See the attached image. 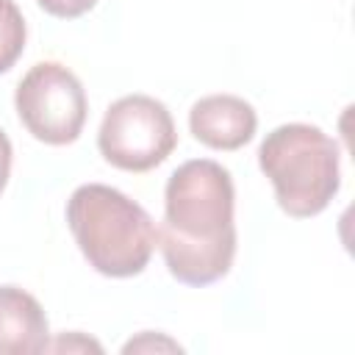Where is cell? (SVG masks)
Masks as SVG:
<instances>
[{
    "label": "cell",
    "mask_w": 355,
    "mask_h": 355,
    "mask_svg": "<svg viewBox=\"0 0 355 355\" xmlns=\"http://www.w3.org/2000/svg\"><path fill=\"white\" fill-rule=\"evenodd\" d=\"M22 128L50 147L72 144L89 116V100L78 75L58 61L33 64L14 92Z\"/></svg>",
    "instance_id": "5b68a950"
},
{
    "label": "cell",
    "mask_w": 355,
    "mask_h": 355,
    "mask_svg": "<svg viewBox=\"0 0 355 355\" xmlns=\"http://www.w3.org/2000/svg\"><path fill=\"white\" fill-rule=\"evenodd\" d=\"M258 128L255 108L236 94L200 97L189 111L191 136L211 150H239L252 141Z\"/></svg>",
    "instance_id": "8992f818"
},
{
    "label": "cell",
    "mask_w": 355,
    "mask_h": 355,
    "mask_svg": "<svg viewBox=\"0 0 355 355\" xmlns=\"http://www.w3.org/2000/svg\"><path fill=\"white\" fill-rule=\"evenodd\" d=\"M25 39H28V25L19 6L14 0H0V75L19 61L25 50Z\"/></svg>",
    "instance_id": "ba28073f"
},
{
    "label": "cell",
    "mask_w": 355,
    "mask_h": 355,
    "mask_svg": "<svg viewBox=\"0 0 355 355\" xmlns=\"http://www.w3.org/2000/svg\"><path fill=\"white\" fill-rule=\"evenodd\" d=\"M178 147L169 108L150 94H125L105 108L97 130L100 155L122 172H150Z\"/></svg>",
    "instance_id": "277c9868"
},
{
    "label": "cell",
    "mask_w": 355,
    "mask_h": 355,
    "mask_svg": "<svg viewBox=\"0 0 355 355\" xmlns=\"http://www.w3.org/2000/svg\"><path fill=\"white\" fill-rule=\"evenodd\" d=\"M50 349V324L42 302L19 286H0V355Z\"/></svg>",
    "instance_id": "52a82bcc"
},
{
    "label": "cell",
    "mask_w": 355,
    "mask_h": 355,
    "mask_svg": "<svg viewBox=\"0 0 355 355\" xmlns=\"http://www.w3.org/2000/svg\"><path fill=\"white\" fill-rule=\"evenodd\" d=\"M258 166L269 178L277 205L294 219L322 214L341 189L338 144L308 122L269 130L258 147Z\"/></svg>",
    "instance_id": "3957f363"
},
{
    "label": "cell",
    "mask_w": 355,
    "mask_h": 355,
    "mask_svg": "<svg viewBox=\"0 0 355 355\" xmlns=\"http://www.w3.org/2000/svg\"><path fill=\"white\" fill-rule=\"evenodd\" d=\"M153 347H155V349H158V347H166V349H180V347H178L175 341H169V338H166V341H161V344H158V338L153 341V333L147 330V333H141V338H130V341H128V344L122 347V352H136V349H153Z\"/></svg>",
    "instance_id": "30bf717a"
},
{
    "label": "cell",
    "mask_w": 355,
    "mask_h": 355,
    "mask_svg": "<svg viewBox=\"0 0 355 355\" xmlns=\"http://www.w3.org/2000/svg\"><path fill=\"white\" fill-rule=\"evenodd\" d=\"M11 141H8V136L0 130V194H3V189H6V183H8V175H11Z\"/></svg>",
    "instance_id": "8fae6325"
},
{
    "label": "cell",
    "mask_w": 355,
    "mask_h": 355,
    "mask_svg": "<svg viewBox=\"0 0 355 355\" xmlns=\"http://www.w3.org/2000/svg\"><path fill=\"white\" fill-rule=\"evenodd\" d=\"M233 208L236 189L222 164L191 158L169 175L158 247L178 283L202 288L230 272L236 258Z\"/></svg>",
    "instance_id": "6da1fadb"
},
{
    "label": "cell",
    "mask_w": 355,
    "mask_h": 355,
    "mask_svg": "<svg viewBox=\"0 0 355 355\" xmlns=\"http://www.w3.org/2000/svg\"><path fill=\"white\" fill-rule=\"evenodd\" d=\"M42 11L58 19H78L97 6V0H36Z\"/></svg>",
    "instance_id": "9c48e42d"
},
{
    "label": "cell",
    "mask_w": 355,
    "mask_h": 355,
    "mask_svg": "<svg viewBox=\"0 0 355 355\" xmlns=\"http://www.w3.org/2000/svg\"><path fill=\"white\" fill-rule=\"evenodd\" d=\"M67 225L89 266L105 277L141 275L158 244L150 214L105 183H83L69 194Z\"/></svg>",
    "instance_id": "7a4b0ae2"
}]
</instances>
